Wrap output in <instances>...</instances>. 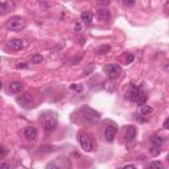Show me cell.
Returning <instances> with one entry per match:
<instances>
[{"label": "cell", "mask_w": 169, "mask_h": 169, "mask_svg": "<svg viewBox=\"0 0 169 169\" xmlns=\"http://www.w3.org/2000/svg\"><path fill=\"white\" fill-rule=\"evenodd\" d=\"M153 112V108L151 107V106H148V104H141V108H140V115L141 116H148L149 114H152Z\"/></svg>", "instance_id": "obj_15"}, {"label": "cell", "mask_w": 169, "mask_h": 169, "mask_svg": "<svg viewBox=\"0 0 169 169\" xmlns=\"http://www.w3.org/2000/svg\"><path fill=\"white\" fill-rule=\"evenodd\" d=\"M27 23H25V18H23L20 16H13L11 17L9 20L5 23V28L8 30H20L23 28H25Z\"/></svg>", "instance_id": "obj_3"}, {"label": "cell", "mask_w": 169, "mask_h": 169, "mask_svg": "<svg viewBox=\"0 0 169 169\" xmlns=\"http://www.w3.org/2000/svg\"><path fill=\"white\" fill-rule=\"evenodd\" d=\"M3 89V83H2V81H0V90Z\"/></svg>", "instance_id": "obj_29"}, {"label": "cell", "mask_w": 169, "mask_h": 169, "mask_svg": "<svg viewBox=\"0 0 169 169\" xmlns=\"http://www.w3.org/2000/svg\"><path fill=\"white\" fill-rule=\"evenodd\" d=\"M149 152H151L152 156H159L160 152H161V149H160V147H157V145H152L151 149H149Z\"/></svg>", "instance_id": "obj_19"}, {"label": "cell", "mask_w": 169, "mask_h": 169, "mask_svg": "<svg viewBox=\"0 0 169 169\" xmlns=\"http://www.w3.org/2000/svg\"><path fill=\"white\" fill-rule=\"evenodd\" d=\"M41 120H42V126H44V131L46 134H52L53 131L57 128L58 126V119L55 116V114L50 111H45L41 114Z\"/></svg>", "instance_id": "obj_1"}, {"label": "cell", "mask_w": 169, "mask_h": 169, "mask_svg": "<svg viewBox=\"0 0 169 169\" xmlns=\"http://www.w3.org/2000/svg\"><path fill=\"white\" fill-rule=\"evenodd\" d=\"M7 46L12 50H20V49L24 46V42L20 39H12L7 42Z\"/></svg>", "instance_id": "obj_9"}, {"label": "cell", "mask_w": 169, "mask_h": 169, "mask_svg": "<svg viewBox=\"0 0 169 169\" xmlns=\"http://www.w3.org/2000/svg\"><path fill=\"white\" fill-rule=\"evenodd\" d=\"M110 17H111V13H110L108 9L102 8V9L98 11V18L101 21H107V20H110Z\"/></svg>", "instance_id": "obj_12"}, {"label": "cell", "mask_w": 169, "mask_h": 169, "mask_svg": "<svg viewBox=\"0 0 169 169\" xmlns=\"http://www.w3.org/2000/svg\"><path fill=\"white\" fill-rule=\"evenodd\" d=\"M16 67H17V69H21V67H23V69H25V67H28V65H25V62H23V64H18Z\"/></svg>", "instance_id": "obj_26"}, {"label": "cell", "mask_w": 169, "mask_h": 169, "mask_svg": "<svg viewBox=\"0 0 169 169\" xmlns=\"http://www.w3.org/2000/svg\"><path fill=\"white\" fill-rule=\"evenodd\" d=\"M116 132H118V127L116 126H114V124L108 126L107 128H106V131H104V139H106V141H108V143L114 141L115 136H116Z\"/></svg>", "instance_id": "obj_7"}, {"label": "cell", "mask_w": 169, "mask_h": 169, "mask_svg": "<svg viewBox=\"0 0 169 169\" xmlns=\"http://www.w3.org/2000/svg\"><path fill=\"white\" fill-rule=\"evenodd\" d=\"M17 102L20 103L23 107H25V108L34 107V103L32 101V97H30L29 94H24V95H21L20 98H17Z\"/></svg>", "instance_id": "obj_8"}, {"label": "cell", "mask_w": 169, "mask_h": 169, "mask_svg": "<svg viewBox=\"0 0 169 169\" xmlns=\"http://www.w3.org/2000/svg\"><path fill=\"white\" fill-rule=\"evenodd\" d=\"M132 60H134V55H132V54H129L128 57L126 58V64H131V62H132Z\"/></svg>", "instance_id": "obj_24"}, {"label": "cell", "mask_w": 169, "mask_h": 169, "mask_svg": "<svg viewBox=\"0 0 169 169\" xmlns=\"http://www.w3.org/2000/svg\"><path fill=\"white\" fill-rule=\"evenodd\" d=\"M152 145H157V147H161L162 144H164V139H162L161 136H157V135H153L151 136V139H149Z\"/></svg>", "instance_id": "obj_14"}, {"label": "cell", "mask_w": 169, "mask_h": 169, "mask_svg": "<svg viewBox=\"0 0 169 169\" xmlns=\"http://www.w3.org/2000/svg\"><path fill=\"white\" fill-rule=\"evenodd\" d=\"M162 127H164L165 129H168V128H169V118H166L165 120H164V126H162Z\"/></svg>", "instance_id": "obj_25"}, {"label": "cell", "mask_w": 169, "mask_h": 169, "mask_svg": "<svg viewBox=\"0 0 169 169\" xmlns=\"http://www.w3.org/2000/svg\"><path fill=\"white\" fill-rule=\"evenodd\" d=\"M78 141H79V145L82 147L83 151H86V152L92 151V141L90 139V136L86 132H79L78 134Z\"/></svg>", "instance_id": "obj_5"}, {"label": "cell", "mask_w": 169, "mask_h": 169, "mask_svg": "<svg viewBox=\"0 0 169 169\" xmlns=\"http://www.w3.org/2000/svg\"><path fill=\"white\" fill-rule=\"evenodd\" d=\"M110 3H111V0H97V4L101 5V7H103V8L108 7Z\"/></svg>", "instance_id": "obj_20"}, {"label": "cell", "mask_w": 169, "mask_h": 169, "mask_svg": "<svg viewBox=\"0 0 169 169\" xmlns=\"http://www.w3.org/2000/svg\"><path fill=\"white\" fill-rule=\"evenodd\" d=\"M148 166H149V168H162L164 165H162L161 161H153V162H151V164H149Z\"/></svg>", "instance_id": "obj_21"}, {"label": "cell", "mask_w": 169, "mask_h": 169, "mask_svg": "<svg viewBox=\"0 0 169 169\" xmlns=\"http://www.w3.org/2000/svg\"><path fill=\"white\" fill-rule=\"evenodd\" d=\"M30 62L32 64H40V62H42V55L41 54H33L32 55V58H30Z\"/></svg>", "instance_id": "obj_18"}, {"label": "cell", "mask_w": 169, "mask_h": 169, "mask_svg": "<svg viewBox=\"0 0 169 169\" xmlns=\"http://www.w3.org/2000/svg\"><path fill=\"white\" fill-rule=\"evenodd\" d=\"M124 168H135V165H132V164H128V165H126Z\"/></svg>", "instance_id": "obj_28"}, {"label": "cell", "mask_w": 169, "mask_h": 169, "mask_svg": "<svg viewBox=\"0 0 169 169\" xmlns=\"http://www.w3.org/2000/svg\"><path fill=\"white\" fill-rule=\"evenodd\" d=\"M122 3L124 5H127V7H132V5L135 4V0H122Z\"/></svg>", "instance_id": "obj_22"}, {"label": "cell", "mask_w": 169, "mask_h": 169, "mask_svg": "<svg viewBox=\"0 0 169 169\" xmlns=\"http://www.w3.org/2000/svg\"><path fill=\"white\" fill-rule=\"evenodd\" d=\"M82 112H83L85 120H87V122L91 123V124H95V123H98L99 120H101V114H99L98 111H95L94 108L89 107V106H85V107H82Z\"/></svg>", "instance_id": "obj_4"}, {"label": "cell", "mask_w": 169, "mask_h": 169, "mask_svg": "<svg viewBox=\"0 0 169 169\" xmlns=\"http://www.w3.org/2000/svg\"><path fill=\"white\" fill-rule=\"evenodd\" d=\"M9 90H11V92H13V94L21 92V90H23V83L18 82V81H13V82H11V85H9Z\"/></svg>", "instance_id": "obj_13"}, {"label": "cell", "mask_w": 169, "mask_h": 169, "mask_svg": "<svg viewBox=\"0 0 169 169\" xmlns=\"http://www.w3.org/2000/svg\"><path fill=\"white\" fill-rule=\"evenodd\" d=\"M81 18H82V21H85L86 24H91L92 23V13L91 12H82V13H81Z\"/></svg>", "instance_id": "obj_16"}, {"label": "cell", "mask_w": 169, "mask_h": 169, "mask_svg": "<svg viewBox=\"0 0 169 169\" xmlns=\"http://www.w3.org/2000/svg\"><path fill=\"white\" fill-rule=\"evenodd\" d=\"M104 73L107 74V77L110 79H116L122 73V67L118 64H108L107 66H104Z\"/></svg>", "instance_id": "obj_6"}, {"label": "cell", "mask_w": 169, "mask_h": 169, "mask_svg": "<svg viewBox=\"0 0 169 169\" xmlns=\"http://www.w3.org/2000/svg\"><path fill=\"white\" fill-rule=\"evenodd\" d=\"M136 134H137L136 127H134V126H128L127 129H126V135H124V137H126V140H127L128 143H131V141H134V140H135Z\"/></svg>", "instance_id": "obj_11"}, {"label": "cell", "mask_w": 169, "mask_h": 169, "mask_svg": "<svg viewBox=\"0 0 169 169\" xmlns=\"http://www.w3.org/2000/svg\"><path fill=\"white\" fill-rule=\"evenodd\" d=\"M24 134H25V137L28 140H36L37 136H39V132H37V128L36 127H32L29 126L25 128V131H24Z\"/></svg>", "instance_id": "obj_10"}, {"label": "cell", "mask_w": 169, "mask_h": 169, "mask_svg": "<svg viewBox=\"0 0 169 169\" xmlns=\"http://www.w3.org/2000/svg\"><path fill=\"white\" fill-rule=\"evenodd\" d=\"M9 164H5V162H0V168H9Z\"/></svg>", "instance_id": "obj_27"}, {"label": "cell", "mask_w": 169, "mask_h": 169, "mask_svg": "<svg viewBox=\"0 0 169 169\" xmlns=\"http://www.w3.org/2000/svg\"><path fill=\"white\" fill-rule=\"evenodd\" d=\"M110 49H111L110 45H106V44H103V45L98 46L97 53H98V54H106V53H108V52H110Z\"/></svg>", "instance_id": "obj_17"}, {"label": "cell", "mask_w": 169, "mask_h": 169, "mask_svg": "<svg viewBox=\"0 0 169 169\" xmlns=\"http://www.w3.org/2000/svg\"><path fill=\"white\" fill-rule=\"evenodd\" d=\"M71 90H76V91H81L82 90V86H79V85H71Z\"/></svg>", "instance_id": "obj_23"}, {"label": "cell", "mask_w": 169, "mask_h": 169, "mask_svg": "<svg viewBox=\"0 0 169 169\" xmlns=\"http://www.w3.org/2000/svg\"><path fill=\"white\" fill-rule=\"evenodd\" d=\"M126 99H128L129 102H134V103H137L139 106L144 104L147 101V95L144 94L140 89H136V87H132V89H129L127 92H126Z\"/></svg>", "instance_id": "obj_2"}]
</instances>
